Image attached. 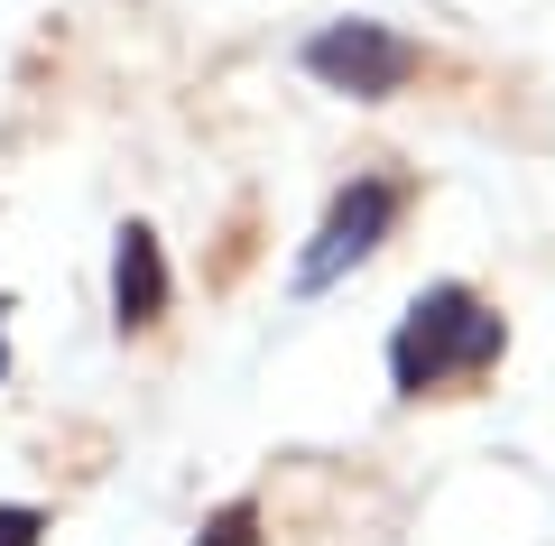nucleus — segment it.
I'll return each instance as SVG.
<instances>
[{
	"mask_svg": "<svg viewBox=\"0 0 555 546\" xmlns=\"http://www.w3.org/2000/svg\"><path fill=\"white\" fill-rule=\"evenodd\" d=\"M500 343H509V325H500L473 288H426L408 306V325H398V343H389V380L408 398H426V390H444L454 371L500 361Z\"/></svg>",
	"mask_w": 555,
	"mask_h": 546,
	"instance_id": "nucleus-1",
	"label": "nucleus"
},
{
	"mask_svg": "<svg viewBox=\"0 0 555 546\" xmlns=\"http://www.w3.org/2000/svg\"><path fill=\"white\" fill-rule=\"evenodd\" d=\"M416 65H426V56H416V38H398V28H379V20H334V28L306 38V75L334 84V93H352V102L408 93Z\"/></svg>",
	"mask_w": 555,
	"mask_h": 546,
	"instance_id": "nucleus-2",
	"label": "nucleus"
},
{
	"mask_svg": "<svg viewBox=\"0 0 555 546\" xmlns=\"http://www.w3.org/2000/svg\"><path fill=\"white\" fill-rule=\"evenodd\" d=\"M389 223H398V186H389V176H361V186H343V195L324 204L315 241L297 251V288H334L343 269H361V259L389 241Z\"/></svg>",
	"mask_w": 555,
	"mask_h": 546,
	"instance_id": "nucleus-3",
	"label": "nucleus"
},
{
	"mask_svg": "<svg viewBox=\"0 0 555 546\" xmlns=\"http://www.w3.org/2000/svg\"><path fill=\"white\" fill-rule=\"evenodd\" d=\"M112 315H120L130 333L167 315V259H158V232H149V223H130L120 251H112Z\"/></svg>",
	"mask_w": 555,
	"mask_h": 546,
	"instance_id": "nucleus-4",
	"label": "nucleus"
},
{
	"mask_svg": "<svg viewBox=\"0 0 555 546\" xmlns=\"http://www.w3.org/2000/svg\"><path fill=\"white\" fill-rule=\"evenodd\" d=\"M195 546H259V509H250V500L214 509V519H204V537H195Z\"/></svg>",
	"mask_w": 555,
	"mask_h": 546,
	"instance_id": "nucleus-5",
	"label": "nucleus"
},
{
	"mask_svg": "<svg viewBox=\"0 0 555 546\" xmlns=\"http://www.w3.org/2000/svg\"><path fill=\"white\" fill-rule=\"evenodd\" d=\"M47 537V509H20V500H0V546H38Z\"/></svg>",
	"mask_w": 555,
	"mask_h": 546,
	"instance_id": "nucleus-6",
	"label": "nucleus"
},
{
	"mask_svg": "<svg viewBox=\"0 0 555 546\" xmlns=\"http://www.w3.org/2000/svg\"><path fill=\"white\" fill-rule=\"evenodd\" d=\"M0 380H10V343H0Z\"/></svg>",
	"mask_w": 555,
	"mask_h": 546,
	"instance_id": "nucleus-7",
	"label": "nucleus"
}]
</instances>
